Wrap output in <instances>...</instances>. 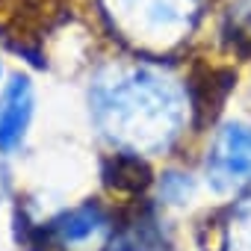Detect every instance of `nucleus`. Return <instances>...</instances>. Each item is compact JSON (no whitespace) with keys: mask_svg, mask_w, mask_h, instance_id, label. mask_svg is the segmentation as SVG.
<instances>
[{"mask_svg":"<svg viewBox=\"0 0 251 251\" xmlns=\"http://www.w3.org/2000/svg\"><path fill=\"white\" fill-rule=\"evenodd\" d=\"M109 227H112L109 216L98 204H83V207H74V210L62 213L59 219H53L50 236L65 251H89V248H100L106 242Z\"/></svg>","mask_w":251,"mask_h":251,"instance_id":"obj_3","label":"nucleus"},{"mask_svg":"<svg viewBox=\"0 0 251 251\" xmlns=\"http://www.w3.org/2000/svg\"><path fill=\"white\" fill-rule=\"evenodd\" d=\"M207 175L216 189H236L251 183V124L230 121L219 130L207 157Z\"/></svg>","mask_w":251,"mask_h":251,"instance_id":"obj_2","label":"nucleus"},{"mask_svg":"<svg viewBox=\"0 0 251 251\" xmlns=\"http://www.w3.org/2000/svg\"><path fill=\"white\" fill-rule=\"evenodd\" d=\"M98 115L106 127L130 139L133 145H166L177 130V100L169 86L154 74H133L112 89H103L98 98Z\"/></svg>","mask_w":251,"mask_h":251,"instance_id":"obj_1","label":"nucleus"},{"mask_svg":"<svg viewBox=\"0 0 251 251\" xmlns=\"http://www.w3.org/2000/svg\"><path fill=\"white\" fill-rule=\"evenodd\" d=\"M33 86L27 77L15 74L0 92V151L15 154L24 145V136L33 121Z\"/></svg>","mask_w":251,"mask_h":251,"instance_id":"obj_4","label":"nucleus"},{"mask_svg":"<svg viewBox=\"0 0 251 251\" xmlns=\"http://www.w3.org/2000/svg\"><path fill=\"white\" fill-rule=\"evenodd\" d=\"M230 30L236 33V42L251 48V0H236V6L230 9Z\"/></svg>","mask_w":251,"mask_h":251,"instance_id":"obj_5","label":"nucleus"},{"mask_svg":"<svg viewBox=\"0 0 251 251\" xmlns=\"http://www.w3.org/2000/svg\"><path fill=\"white\" fill-rule=\"evenodd\" d=\"M163 186H166V198H169V201H175V204H177V201H183V198L189 195V189H192V186H189V180H183L180 175H169V177L163 180Z\"/></svg>","mask_w":251,"mask_h":251,"instance_id":"obj_6","label":"nucleus"}]
</instances>
